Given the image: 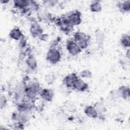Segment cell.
Returning <instances> with one entry per match:
<instances>
[{
  "label": "cell",
  "instance_id": "obj_1",
  "mask_svg": "<svg viewBox=\"0 0 130 130\" xmlns=\"http://www.w3.org/2000/svg\"><path fill=\"white\" fill-rule=\"evenodd\" d=\"M54 21L59 29L66 34H70L73 30L74 26L70 23L66 15L55 18Z\"/></svg>",
  "mask_w": 130,
  "mask_h": 130
},
{
  "label": "cell",
  "instance_id": "obj_2",
  "mask_svg": "<svg viewBox=\"0 0 130 130\" xmlns=\"http://www.w3.org/2000/svg\"><path fill=\"white\" fill-rule=\"evenodd\" d=\"M47 60L52 64L57 63L61 59V53L56 47H50L46 54Z\"/></svg>",
  "mask_w": 130,
  "mask_h": 130
},
{
  "label": "cell",
  "instance_id": "obj_3",
  "mask_svg": "<svg viewBox=\"0 0 130 130\" xmlns=\"http://www.w3.org/2000/svg\"><path fill=\"white\" fill-rule=\"evenodd\" d=\"M73 40L77 43L81 50L87 48L89 44V37L84 32L78 31L74 33Z\"/></svg>",
  "mask_w": 130,
  "mask_h": 130
},
{
  "label": "cell",
  "instance_id": "obj_4",
  "mask_svg": "<svg viewBox=\"0 0 130 130\" xmlns=\"http://www.w3.org/2000/svg\"><path fill=\"white\" fill-rule=\"evenodd\" d=\"M68 20L72 26L79 25L82 22V15L80 11L75 10L66 15Z\"/></svg>",
  "mask_w": 130,
  "mask_h": 130
},
{
  "label": "cell",
  "instance_id": "obj_5",
  "mask_svg": "<svg viewBox=\"0 0 130 130\" xmlns=\"http://www.w3.org/2000/svg\"><path fill=\"white\" fill-rule=\"evenodd\" d=\"M66 49L68 52L73 56L77 55L82 51V50L73 39L67 40L66 43Z\"/></svg>",
  "mask_w": 130,
  "mask_h": 130
},
{
  "label": "cell",
  "instance_id": "obj_6",
  "mask_svg": "<svg viewBox=\"0 0 130 130\" xmlns=\"http://www.w3.org/2000/svg\"><path fill=\"white\" fill-rule=\"evenodd\" d=\"M78 78L76 73H70L64 77L62 84L67 88H72L73 84Z\"/></svg>",
  "mask_w": 130,
  "mask_h": 130
},
{
  "label": "cell",
  "instance_id": "obj_7",
  "mask_svg": "<svg viewBox=\"0 0 130 130\" xmlns=\"http://www.w3.org/2000/svg\"><path fill=\"white\" fill-rule=\"evenodd\" d=\"M39 94L41 98L47 102H51L54 97V91L51 88L41 89Z\"/></svg>",
  "mask_w": 130,
  "mask_h": 130
},
{
  "label": "cell",
  "instance_id": "obj_8",
  "mask_svg": "<svg viewBox=\"0 0 130 130\" xmlns=\"http://www.w3.org/2000/svg\"><path fill=\"white\" fill-rule=\"evenodd\" d=\"M72 88L78 91L83 92L88 88V84L82 79L78 78L73 84Z\"/></svg>",
  "mask_w": 130,
  "mask_h": 130
},
{
  "label": "cell",
  "instance_id": "obj_9",
  "mask_svg": "<svg viewBox=\"0 0 130 130\" xmlns=\"http://www.w3.org/2000/svg\"><path fill=\"white\" fill-rule=\"evenodd\" d=\"M31 35L33 37H39L43 34V29L41 26L36 22H33L29 29Z\"/></svg>",
  "mask_w": 130,
  "mask_h": 130
},
{
  "label": "cell",
  "instance_id": "obj_10",
  "mask_svg": "<svg viewBox=\"0 0 130 130\" xmlns=\"http://www.w3.org/2000/svg\"><path fill=\"white\" fill-rule=\"evenodd\" d=\"M9 36L10 38L16 41H20L24 37L21 30L18 27H14L10 31Z\"/></svg>",
  "mask_w": 130,
  "mask_h": 130
},
{
  "label": "cell",
  "instance_id": "obj_11",
  "mask_svg": "<svg viewBox=\"0 0 130 130\" xmlns=\"http://www.w3.org/2000/svg\"><path fill=\"white\" fill-rule=\"evenodd\" d=\"M84 112L89 118H97L99 117V114L93 106H86L84 110Z\"/></svg>",
  "mask_w": 130,
  "mask_h": 130
},
{
  "label": "cell",
  "instance_id": "obj_12",
  "mask_svg": "<svg viewBox=\"0 0 130 130\" xmlns=\"http://www.w3.org/2000/svg\"><path fill=\"white\" fill-rule=\"evenodd\" d=\"M25 60L30 72L36 70L37 68V61L36 57L32 54L27 56Z\"/></svg>",
  "mask_w": 130,
  "mask_h": 130
},
{
  "label": "cell",
  "instance_id": "obj_13",
  "mask_svg": "<svg viewBox=\"0 0 130 130\" xmlns=\"http://www.w3.org/2000/svg\"><path fill=\"white\" fill-rule=\"evenodd\" d=\"M117 91L119 95L120 98H121L124 100L129 99L130 96L129 87L124 85L121 86L118 89Z\"/></svg>",
  "mask_w": 130,
  "mask_h": 130
},
{
  "label": "cell",
  "instance_id": "obj_14",
  "mask_svg": "<svg viewBox=\"0 0 130 130\" xmlns=\"http://www.w3.org/2000/svg\"><path fill=\"white\" fill-rule=\"evenodd\" d=\"M14 6L22 11L29 8L30 5V1L26 0H15L13 1Z\"/></svg>",
  "mask_w": 130,
  "mask_h": 130
},
{
  "label": "cell",
  "instance_id": "obj_15",
  "mask_svg": "<svg viewBox=\"0 0 130 130\" xmlns=\"http://www.w3.org/2000/svg\"><path fill=\"white\" fill-rule=\"evenodd\" d=\"M117 7L121 12H128L130 10V1H125L119 2L117 3Z\"/></svg>",
  "mask_w": 130,
  "mask_h": 130
},
{
  "label": "cell",
  "instance_id": "obj_16",
  "mask_svg": "<svg viewBox=\"0 0 130 130\" xmlns=\"http://www.w3.org/2000/svg\"><path fill=\"white\" fill-rule=\"evenodd\" d=\"M120 44L125 48H129L130 46V36L128 34H123L120 40Z\"/></svg>",
  "mask_w": 130,
  "mask_h": 130
},
{
  "label": "cell",
  "instance_id": "obj_17",
  "mask_svg": "<svg viewBox=\"0 0 130 130\" xmlns=\"http://www.w3.org/2000/svg\"><path fill=\"white\" fill-rule=\"evenodd\" d=\"M90 10L93 13L100 12L102 10V6L99 1H93L89 6Z\"/></svg>",
  "mask_w": 130,
  "mask_h": 130
},
{
  "label": "cell",
  "instance_id": "obj_18",
  "mask_svg": "<svg viewBox=\"0 0 130 130\" xmlns=\"http://www.w3.org/2000/svg\"><path fill=\"white\" fill-rule=\"evenodd\" d=\"M95 41L97 44L100 45L102 44L105 40V34L100 29H96L95 32Z\"/></svg>",
  "mask_w": 130,
  "mask_h": 130
},
{
  "label": "cell",
  "instance_id": "obj_19",
  "mask_svg": "<svg viewBox=\"0 0 130 130\" xmlns=\"http://www.w3.org/2000/svg\"><path fill=\"white\" fill-rule=\"evenodd\" d=\"M64 106L65 109L70 112L74 113L77 111L76 105L71 101H67L64 103Z\"/></svg>",
  "mask_w": 130,
  "mask_h": 130
},
{
  "label": "cell",
  "instance_id": "obj_20",
  "mask_svg": "<svg viewBox=\"0 0 130 130\" xmlns=\"http://www.w3.org/2000/svg\"><path fill=\"white\" fill-rule=\"evenodd\" d=\"M93 106L99 114V117L106 111V107L101 102H97L94 104Z\"/></svg>",
  "mask_w": 130,
  "mask_h": 130
},
{
  "label": "cell",
  "instance_id": "obj_21",
  "mask_svg": "<svg viewBox=\"0 0 130 130\" xmlns=\"http://www.w3.org/2000/svg\"><path fill=\"white\" fill-rule=\"evenodd\" d=\"M57 118L60 122H66L68 120L69 116L67 113L61 112L58 113Z\"/></svg>",
  "mask_w": 130,
  "mask_h": 130
},
{
  "label": "cell",
  "instance_id": "obj_22",
  "mask_svg": "<svg viewBox=\"0 0 130 130\" xmlns=\"http://www.w3.org/2000/svg\"><path fill=\"white\" fill-rule=\"evenodd\" d=\"M55 79H56V77L55 75L53 74H48L46 75L45 77V80L46 82L49 85L52 84L54 82Z\"/></svg>",
  "mask_w": 130,
  "mask_h": 130
},
{
  "label": "cell",
  "instance_id": "obj_23",
  "mask_svg": "<svg viewBox=\"0 0 130 130\" xmlns=\"http://www.w3.org/2000/svg\"><path fill=\"white\" fill-rule=\"evenodd\" d=\"M80 76L83 78H90L92 77V73L87 69L84 70L81 72Z\"/></svg>",
  "mask_w": 130,
  "mask_h": 130
},
{
  "label": "cell",
  "instance_id": "obj_24",
  "mask_svg": "<svg viewBox=\"0 0 130 130\" xmlns=\"http://www.w3.org/2000/svg\"><path fill=\"white\" fill-rule=\"evenodd\" d=\"M7 103V98L5 95H1V99H0V107L1 109H2L3 108H4Z\"/></svg>",
  "mask_w": 130,
  "mask_h": 130
},
{
  "label": "cell",
  "instance_id": "obj_25",
  "mask_svg": "<svg viewBox=\"0 0 130 130\" xmlns=\"http://www.w3.org/2000/svg\"><path fill=\"white\" fill-rule=\"evenodd\" d=\"M48 38H49V36H48V35L47 34H42V35L39 37V38L41 40H42V41H47V40L48 39Z\"/></svg>",
  "mask_w": 130,
  "mask_h": 130
},
{
  "label": "cell",
  "instance_id": "obj_26",
  "mask_svg": "<svg viewBox=\"0 0 130 130\" xmlns=\"http://www.w3.org/2000/svg\"><path fill=\"white\" fill-rule=\"evenodd\" d=\"M45 3H47V4H48V5L49 6H53L54 5H55V4H56V3H57V1H46L45 2Z\"/></svg>",
  "mask_w": 130,
  "mask_h": 130
},
{
  "label": "cell",
  "instance_id": "obj_27",
  "mask_svg": "<svg viewBox=\"0 0 130 130\" xmlns=\"http://www.w3.org/2000/svg\"><path fill=\"white\" fill-rule=\"evenodd\" d=\"M126 56L129 59V48H128L126 53Z\"/></svg>",
  "mask_w": 130,
  "mask_h": 130
},
{
  "label": "cell",
  "instance_id": "obj_28",
  "mask_svg": "<svg viewBox=\"0 0 130 130\" xmlns=\"http://www.w3.org/2000/svg\"><path fill=\"white\" fill-rule=\"evenodd\" d=\"M9 2V1H1V3H2V4H6V3H8Z\"/></svg>",
  "mask_w": 130,
  "mask_h": 130
}]
</instances>
